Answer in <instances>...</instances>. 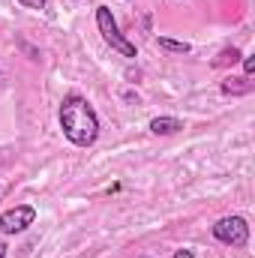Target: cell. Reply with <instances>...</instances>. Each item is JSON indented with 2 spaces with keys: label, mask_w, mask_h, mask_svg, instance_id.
<instances>
[{
  "label": "cell",
  "mask_w": 255,
  "mask_h": 258,
  "mask_svg": "<svg viewBox=\"0 0 255 258\" xmlns=\"http://www.w3.org/2000/svg\"><path fill=\"white\" fill-rule=\"evenodd\" d=\"M171 258H195V252H192V249H177Z\"/></svg>",
  "instance_id": "cell-11"
},
{
  "label": "cell",
  "mask_w": 255,
  "mask_h": 258,
  "mask_svg": "<svg viewBox=\"0 0 255 258\" xmlns=\"http://www.w3.org/2000/svg\"><path fill=\"white\" fill-rule=\"evenodd\" d=\"M36 222V207L33 204H15L0 213V234H24Z\"/></svg>",
  "instance_id": "cell-4"
},
{
  "label": "cell",
  "mask_w": 255,
  "mask_h": 258,
  "mask_svg": "<svg viewBox=\"0 0 255 258\" xmlns=\"http://www.w3.org/2000/svg\"><path fill=\"white\" fill-rule=\"evenodd\" d=\"M60 132L69 144L75 147H93L96 138H99V114L96 108L78 96V93H69L63 102H60Z\"/></svg>",
  "instance_id": "cell-1"
},
{
  "label": "cell",
  "mask_w": 255,
  "mask_h": 258,
  "mask_svg": "<svg viewBox=\"0 0 255 258\" xmlns=\"http://www.w3.org/2000/svg\"><path fill=\"white\" fill-rule=\"evenodd\" d=\"M141 258H150V255H141Z\"/></svg>",
  "instance_id": "cell-14"
},
{
  "label": "cell",
  "mask_w": 255,
  "mask_h": 258,
  "mask_svg": "<svg viewBox=\"0 0 255 258\" xmlns=\"http://www.w3.org/2000/svg\"><path fill=\"white\" fill-rule=\"evenodd\" d=\"M96 30L102 33V39L111 45V51H117V54H123V57H138V48L129 42L126 36L120 33V27H117V18L111 15V9L102 3V6H96Z\"/></svg>",
  "instance_id": "cell-2"
},
{
  "label": "cell",
  "mask_w": 255,
  "mask_h": 258,
  "mask_svg": "<svg viewBox=\"0 0 255 258\" xmlns=\"http://www.w3.org/2000/svg\"><path fill=\"white\" fill-rule=\"evenodd\" d=\"M0 192H3V186H0Z\"/></svg>",
  "instance_id": "cell-15"
},
{
  "label": "cell",
  "mask_w": 255,
  "mask_h": 258,
  "mask_svg": "<svg viewBox=\"0 0 255 258\" xmlns=\"http://www.w3.org/2000/svg\"><path fill=\"white\" fill-rule=\"evenodd\" d=\"M210 231H213V237H216L219 243H225V246L243 249V246L249 243V222H246L243 216H222V219H216V222L210 225Z\"/></svg>",
  "instance_id": "cell-3"
},
{
  "label": "cell",
  "mask_w": 255,
  "mask_h": 258,
  "mask_svg": "<svg viewBox=\"0 0 255 258\" xmlns=\"http://www.w3.org/2000/svg\"><path fill=\"white\" fill-rule=\"evenodd\" d=\"M222 93L228 96H243V93H252V81L243 75V78H225L222 81Z\"/></svg>",
  "instance_id": "cell-6"
},
{
  "label": "cell",
  "mask_w": 255,
  "mask_h": 258,
  "mask_svg": "<svg viewBox=\"0 0 255 258\" xmlns=\"http://www.w3.org/2000/svg\"><path fill=\"white\" fill-rule=\"evenodd\" d=\"M156 45L168 54H189L192 51L189 42H180V39H171V36H156Z\"/></svg>",
  "instance_id": "cell-8"
},
{
  "label": "cell",
  "mask_w": 255,
  "mask_h": 258,
  "mask_svg": "<svg viewBox=\"0 0 255 258\" xmlns=\"http://www.w3.org/2000/svg\"><path fill=\"white\" fill-rule=\"evenodd\" d=\"M240 57H243V54H240V48H234V45H231V48H222V51L210 60V66H213V69H225V66L240 63Z\"/></svg>",
  "instance_id": "cell-7"
},
{
  "label": "cell",
  "mask_w": 255,
  "mask_h": 258,
  "mask_svg": "<svg viewBox=\"0 0 255 258\" xmlns=\"http://www.w3.org/2000/svg\"><path fill=\"white\" fill-rule=\"evenodd\" d=\"M6 249H9V246H6V243L0 240V258H6Z\"/></svg>",
  "instance_id": "cell-13"
},
{
  "label": "cell",
  "mask_w": 255,
  "mask_h": 258,
  "mask_svg": "<svg viewBox=\"0 0 255 258\" xmlns=\"http://www.w3.org/2000/svg\"><path fill=\"white\" fill-rule=\"evenodd\" d=\"M123 99H126V102H138V93H132V90H126V93H123Z\"/></svg>",
  "instance_id": "cell-12"
},
{
  "label": "cell",
  "mask_w": 255,
  "mask_h": 258,
  "mask_svg": "<svg viewBox=\"0 0 255 258\" xmlns=\"http://www.w3.org/2000/svg\"><path fill=\"white\" fill-rule=\"evenodd\" d=\"M243 60V72H246V78H252L255 75V57H240Z\"/></svg>",
  "instance_id": "cell-10"
},
{
  "label": "cell",
  "mask_w": 255,
  "mask_h": 258,
  "mask_svg": "<svg viewBox=\"0 0 255 258\" xmlns=\"http://www.w3.org/2000/svg\"><path fill=\"white\" fill-rule=\"evenodd\" d=\"M18 3H21L24 9H33V12H39V9H45V3H48V0H18Z\"/></svg>",
  "instance_id": "cell-9"
},
{
  "label": "cell",
  "mask_w": 255,
  "mask_h": 258,
  "mask_svg": "<svg viewBox=\"0 0 255 258\" xmlns=\"http://www.w3.org/2000/svg\"><path fill=\"white\" fill-rule=\"evenodd\" d=\"M147 129H150L153 135H174V132L183 129V120H180V117H168V114H162V117H153Z\"/></svg>",
  "instance_id": "cell-5"
}]
</instances>
